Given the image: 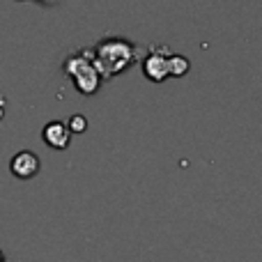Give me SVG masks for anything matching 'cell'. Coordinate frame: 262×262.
Returning <instances> with one entry per match:
<instances>
[{
    "mask_svg": "<svg viewBox=\"0 0 262 262\" xmlns=\"http://www.w3.org/2000/svg\"><path fill=\"white\" fill-rule=\"evenodd\" d=\"M9 170L16 180H30L39 172V157L32 149H21L14 154V159L9 161Z\"/></svg>",
    "mask_w": 262,
    "mask_h": 262,
    "instance_id": "3957f363",
    "label": "cell"
},
{
    "mask_svg": "<svg viewBox=\"0 0 262 262\" xmlns=\"http://www.w3.org/2000/svg\"><path fill=\"white\" fill-rule=\"evenodd\" d=\"M189 72V60L182 55H170V74L172 76H184Z\"/></svg>",
    "mask_w": 262,
    "mask_h": 262,
    "instance_id": "8992f818",
    "label": "cell"
},
{
    "mask_svg": "<svg viewBox=\"0 0 262 262\" xmlns=\"http://www.w3.org/2000/svg\"><path fill=\"white\" fill-rule=\"evenodd\" d=\"M136 60L134 46L124 39H104L92 53V62H95L99 76L111 78L113 74H120Z\"/></svg>",
    "mask_w": 262,
    "mask_h": 262,
    "instance_id": "6da1fadb",
    "label": "cell"
},
{
    "mask_svg": "<svg viewBox=\"0 0 262 262\" xmlns=\"http://www.w3.org/2000/svg\"><path fill=\"white\" fill-rule=\"evenodd\" d=\"M64 74L74 81V85L81 95H95L99 90L101 76L97 72L95 62H92V51H81L78 55H72L64 62Z\"/></svg>",
    "mask_w": 262,
    "mask_h": 262,
    "instance_id": "7a4b0ae2",
    "label": "cell"
},
{
    "mask_svg": "<svg viewBox=\"0 0 262 262\" xmlns=\"http://www.w3.org/2000/svg\"><path fill=\"white\" fill-rule=\"evenodd\" d=\"M3 115H5V99L0 97V118H3Z\"/></svg>",
    "mask_w": 262,
    "mask_h": 262,
    "instance_id": "ba28073f",
    "label": "cell"
},
{
    "mask_svg": "<svg viewBox=\"0 0 262 262\" xmlns=\"http://www.w3.org/2000/svg\"><path fill=\"white\" fill-rule=\"evenodd\" d=\"M0 262H7V258H5V253L0 251Z\"/></svg>",
    "mask_w": 262,
    "mask_h": 262,
    "instance_id": "9c48e42d",
    "label": "cell"
},
{
    "mask_svg": "<svg viewBox=\"0 0 262 262\" xmlns=\"http://www.w3.org/2000/svg\"><path fill=\"white\" fill-rule=\"evenodd\" d=\"M143 72L149 81L161 83L166 76H170V53L166 49H159L157 53H149V58L143 62Z\"/></svg>",
    "mask_w": 262,
    "mask_h": 262,
    "instance_id": "277c9868",
    "label": "cell"
},
{
    "mask_svg": "<svg viewBox=\"0 0 262 262\" xmlns=\"http://www.w3.org/2000/svg\"><path fill=\"white\" fill-rule=\"evenodd\" d=\"M67 129H69V134H83V131L88 129V120H85V115H72V118H69Z\"/></svg>",
    "mask_w": 262,
    "mask_h": 262,
    "instance_id": "52a82bcc",
    "label": "cell"
},
{
    "mask_svg": "<svg viewBox=\"0 0 262 262\" xmlns=\"http://www.w3.org/2000/svg\"><path fill=\"white\" fill-rule=\"evenodd\" d=\"M41 138H44V143L53 149H67L69 140H72V134H69V129L64 122L53 120V122H49L44 129H41Z\"/></svg>",
    "mask_w": 262,
    "mask_h": 262,
    "instance_id": "5b68a950",
    "label": "cell"
}]
</instances>
